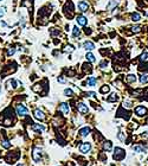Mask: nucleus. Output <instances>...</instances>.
<instances>
[{
    "label": "nucleus",
    "instance_id": "nucleus-17",
    "mask_svg": "<svg viewBox=\"0 0 148 166\" xmlns=\"http://www.w3.org/2000/svg\"><path fill=\"white\" fill-rule=\"evenodd\" d=\"M72 33H74V37H79V36H81V30H79L77 26H74Z\"/></svg>",
    "mask_w": 148,
    "mask_h": 166
},
{
    "label": "nucleus",
    "instance_id": "nucleus-34",
    "mask_svg": "<svg viewBox=\"0 0 148 166\" xmlns=\"http://www.w3.org/2000/svg\"><path fill=\"white\" fill-rule=\"evenodd\" d=\"M96 94L95 93H92V91H90V93H87V96H95Z\"/></svg>",
    "mask_w": 148,
    "mask_h": 166
},
{
    "label": "nucleus",
    "instance_id": "nucleus-28",
    "mask_svg": "<svg viewBox=\"0 0 148 166\" xmlns=\"http://www.w3.org/2000/svg\"><path fill=\"white\" fill-rule=\"evenodd\" d=\"M116 100H117V95L116 94H111V96L108 99V101L109 102H113V101H116Z\"/></svg>",
    "mask_w": 148,
    "mask_h": 166
},
{
    "label": "nucleus",
    "instance_id": "nucleus-33",
    "mask_svg": "<svg viewBox=\"0 0 148 166\" xmlns=\"http://www.w3.org/2000/svg\"><path fill=\"white\" fill-rule=\"evenodd\" d=\"M118 138H120V139H121V140L123 141V140H124V136H123V133H120V134H118Z\"/></svg>",
    "mask_w": 148,
    "mask_h": 166
},
{
    "label": "nucleus",
    "instance_id": "nucleus-21",
    "mask_svg": "<svg viewBox=\"0 0 148 166\" xmlns=\"http://www.w3.org/2000/svg\"><path fill=\"white\" fill-rule=\"evenodd\" d=\"M109 90H110V88H109V86H103L102 88H101V93L102 94H106V93H109Z\"/></svg>",
    "mask_w": 148,
    "mask_h": 166
},
{
    "label": "nucleus",
    "instance_id": "nucleus-32",
    "mask_svg": "<svg viewBox=\"0 0 148 166\" xmlns=\"http://www.w3.org/2000/svg\"><path fill=\"white\" fill-rule=\"evenodd\" d=\"M4 14H5V11H4V8H1V7H0V18H1Z\"/></svg>",
    "mask_w": 148,
    "mask_h": 166
},
{
    "label": "nucleus",
    "instance_id": "nucleus-4",
    "mask_svg": "<svg viewBox=\"0 0 148 166\" xmlns=\"http://www.w3.org/2000/svg\"><path fill=\"white\" fill-rule=\"evenodd\" d=\"M78 10H79L81 12H87L89 10V4L87 1H84V0L79 1V2H78Z\"/></svg>",
    "mask_w": 148,
    "mask_h": 166
},
{
    "label": "nucleus",
    "instance_id": "nucleus-3",
    "mask_svg": "<svg viewBox=\"0 0 148 166\" xmlns=\"http://www.w3.org/2000/svg\"><path fill=\"white\" fill-rule=\"evenodd\" d=\"M123 157H124V151L122 150V148H116L115 150V154H114V159H116V160H121V159H123Z\"/></svg>",
    "mask_w": 148,
    "mask_h": 166
},
{
    "label": "nucleus",
    "instance_id": "nucleus-18",
    "mask_svg": "<svg viewBox=\"0 0 148 166\" xmlns=\"http://www.w3.org/2000/svg\"><path fill=\"white\" fill-rule=\"evenodd\" d=\"M135 81H136V77H135V75L130 74V75H128V76H127V82L132 83V82H135Z\"/></svg>",
    "mask_w": 148,
    "mask_h": 166
},
{
    "label": "nucleus",
    "instance_id": "nucleus-20",
    "mask_svg": "<svg viewBox=\"0 0 148 166\" xmlns=\"http://www.w3.org/2000/svg\"><path fill=\"white\" fill-rule=\"evenodd\" d=\"M140 82H141V83H147V82H148V75H147V74H145V75L140 76Z\"/></svg>",
    "mask_w": 148,
    "mask_h": 166
},
{
    "label": "nucleus",
    "instance_id": "nucleus-14",
    "mask_svg": "<svg viewBox=\"0 0 148 166\" xmlns=\"http://www.w3.org/2000/svg\"><path fill=\"white\" fill-rule=\"evenodd\" d=\"M96 83H97V80H96L95 77H88V86H90V87H95Z\"/></svg>",
    "mask_w": 148,
    "mask_h": 166
},
{
    "label": "nucleus",
    "instance_id": "nucleus-19",
    "mask_svg": "<svg viewBox=\"0 0 148 166\" xmlns=\"http://www.w3.org/2000/svg\"><path fill=\"white\" fill-rule=\"evenodd\" d=\"M133 150L135 151V152H145V148L143 147H141V146H139V145H136V146H133Z\"/></svg>",
    "mask_w": 148,
    "mask_h": 166
},
{
    "label": "nucleus",
    "instance_id": "nucleus-31",
    "mask_svg": "<svg viewBox=\"0 0 148 166\" xmlns=\"http://www.w3.org/2000/svg\"><path fill=\"white\" fill-rule=\"evenodd\" d=\"M147 57H148V54H147V52H145V54H142V55H141L140 59H141V61H146V59H147Z\"/></svg>",
    "mask_w": 148,
    "mask_h": 166
},
{
    "label": "nucleus",
    "instance_id": "nucleus-8",
    "mask_svg": "<svg viewBox=\"0 0 148 166\" xmlns=\"http://www.w3.org/2000/svg\"><path fill=\"white\" fill-rule=\"evenodd\" d=\"M76 20H77V24L81 25V26H85L87 23H88V19H87L85 17H83V16H78Z\"/></svg>",
    "mask_w": 148,
    "mask_h": 166
},
{
    "label": "nucleus",
    "instance_id": "nucleus-36",
    "mask_svg": "<svg viewBox=\"0 0 148 166\" xmlns=\"http://www.w3.org/2000/svg\"><path fill=\"white\" fill-rule=\"evenodd\" d=\"M0 25H1V26H6V23H4V21H1V23H0Z\"/></svg>",
    "mask_w": 148,
    "mask_h": 166
},
{
    "label": "nucleus",
    "instance_id": "nucleus-11",
    "mask_svg": "<svg viewBox=\"0 0 148 166\" xmlns=\"http://www.w3.org/2000/svg\"><path fill=\"white\" fill-rule=\"evenodd\" d=\"M83 46H84V49L87 50V51H91V50H94L95 49V44L92 43V42H84V44H83Z\"/></svg>",
    "mask_w": 148,
    "mask_h": 166
},
{
    "label": "nucleus",
    "instance_id": "nucleus-15",
    "mask_svg": "<svg viewBox=\"0 0 148 166\" xmlns=\"http://www.w3.org/2000/svg\"><path fill=\"white\" fill-rule=\"evenodd\" d=\"M89 133H90V128H89V127H84V128H82V129L79 131L81 136H87Z\"/></svg>",
    "mask_w": 148,
    "mask_h": 166
},
{
    "label": "nucleus",
    "instance_id": "nucleus-6",
    "mask_svg": "<svg viewBox=\"0 0 148 166\" xmlns=\"http://www.w3.org/2000/svg\"><path fill=\"white\" fill-rule=\"evenodd\" d=\"M77 109H78V112L81 114H87L88 113V107L84 103H82V102H78L77 103Z\"/></svg>",
    "mask_w": 148,
    "mask_h": 166
},
{
    "label": "nucleus",
    "instance_id": "nucleus-38",
    "mask_svg": "<svg viewBox=\"0 0 148 166\" xmlns=\"http://www.w3.org/2000/svg\"><path fill=\"white\" fill-rule=\"evenodd\" d=\"M147 16H148V13H147Z\"/></svg>",
    "mask_w": 148,
    "mask_h": 166
},
{
    "label": "nucleus",
    "instance_id": "nucleus-25",
    "mask_svg": "<svg viewBox=\"0 0 148 166\" xmlns=\"http://www.w3.org/2000/svg\"><path fill=\"white\" fill-rule=\"evenodd\" d=\"M132 31L135 33H139L140 31H141V26H139V25H136V26H133L132 27Z\"/></svg>",
    "mask_w": 148,
    "mask_h": 166
},
{
    "label": "nucleus",
    "instance_id": "nucleus-1",
    "mask_svg": "<svg viewBox=\"0 0 148 166\" xmlns=\"http://www.w3.org/2000/svg\"><path fill=\"white\" fill-rule=\"evenodd\" d=\"M17 113H18L20 116H25V115H27L29 110H27V108H26L25 106H23V104H19V106L17 107Z\"/></svg>",
    "mask_w": 148,
    "mask_h": 166
},
{
    "label": "nucleus",
    "instance_id": "nucleus-5",
    "mask_svg": "<svg viewBox=\"0 0 148 166\" xmlns=\"http://www.w3.org/2000/svg\"><path fill=\"white\" fill-rule=\"evenodd\" d=\"M90 150H91V145H90L89 142H83V144L79 146V151H81L82 153H88Z\"/></svg>",
    "mask_w": 148,
    "mask_h": 166
},
{
    "label": "nucleus",
    "instance_id": "nucleus-10",
    "mask_svg": "<svg viewBox=\"0 0 148 166\" xmlns=\"http://www.w3.org/2000/svg\"><path fill=\"white\" fill-rule=\"evenodd\" d=\"M34 118L43 121V120L45 119V115H44V113H43L40 109H36V110H34Z\"/></svg>",
    "mask_w": 148,
    "mask_h": 166
},
{
    "label": "nucleus",
    "instance_id": "nucleus-24",
    "mask_svg": "<svg viewBox=\"0 0 148 166\" xmlns=\"http://www.w3.org/2000/svg\"><path fill=\"white\" fill-rule=\"evenodd\" d=\"M117 5V1L116 0H110V4L108 5V10H111L113 7H115Z\"/></svg>",
    "mask_w": 148,
    "mask_h": 166
},
{
    "label": "nucleus",
    "instance_id": "nucleus-27",
    "mask_svg": "<svg viewBox=\"0 0 148 166\" xmlns=\"http://www.w3.org/2000/svg\"><path fill=\"white\" fill-rule=\"evenodd\" d=\"M100 66H101V69H107V66H108V61H103V62H101V64H100Z\"/></svg>",
    "mask_w": 148,
    "mask_h": 166
},
{
    "label": "nucleus",
    "instance_id": "nucleus-29",
    "mask_svg": "<svg viewBox=\"0 0 148 166\" xmlns=\"http://www.w3.org/2000/svg\"><path fill=\"white\" fill-rule=\"evenodd\" d=\"M14 52H16V49H14V48H10L8 51H7V55H8V56H12Z\"/></svg>",
    "mask_w": 148,
    "mask_h": 166
},
{
    "label": "nucleus",
    "instance_id": "nucleus-12",
    "mask_svg": "<svg viewBox=\"0 0 148 166\" xmlns=\"http://www.w3.org/2000/svg\"><path fill=\"white\" fill-rule=\"evenodd\" d=\"M132 20L133 21H135V23H137V21H140L141 20V16H140V13H133L132 14Z\"/></svg>",
    "mask_w": 148,
    "mask_h": 166
},
{
    "label": "nucleus",
    "instance_id": "nucleus-35",
    "mask_svg": "<svg viewBox=\"0 0 148 166\" xmlns=\"http://www.w3.org/2000/svg\"><path fill=\"white\" fill-rule=\"evenodd\" d=\"M58 82H60V83H64V78H62V77H58Z\"/></svg>",
    "mask_w": 148,
    "mask_h": 166
},
{
    "label": "nucleus",
    "instance_id": "nucleus-26",
    "mask_svg": "<svg viewBox=\"0 0 148 166\" xmlns=\"http://www.w3.org/2000/svg\"><path fill=\"white\" fill-rule=\"evenodd\" d=\"M104 148H106L107 151H111V142H110V141H107V142L104 144Z\"/></svg>",
    "mask_w": 148,
    "mask_h": 166
},
{
    "label": "nucleus",
    "instance_id": "nucleus-9",
    "mask_svg": "<svg viewBox=\"0 0 148 166\" xmlns=\"http://www.w3.org/2000/svg\"><path fill=\"white\" fill-rule=\"evenodd\" d=\"M59 109H60V112H62L64 115H68V114H69V112H70V108H69L68 103H62V104H60V107H59Z\"/></svg>",
    "mask_w": 148,
    "mask_h": 166
},
{
    "label": "nucleus",
    "instance_id": "nucleus-23",
    "mask_svg": "<svg viewBox=\"0 0 148 166\" xmlns=\"http://www.w3.org/2000/svg\"><path fill=\"white\" fill-rule=\"evenodd\" d=\"M1 146H2L4 148H10V147H11V144H10L7 140H2V142H1Z\"/></svg>",
    "mask_w": 148,
    "mask_h": 166
},
{
    "label": "nucleus",
    "instance_id": "nucleus-2",
    "mask_svg": "<svg viewBox=\"0 0 148 166\" xmlns=\"http://www.w3.org/2000/svg\"><path fill=\"white\" fill-rule=\"evenodd\" d=\"M135 113L139 116H143V115H146L148 113V110H147V108H145L143 106H139V107L135 108Z\"/></svg>",
    "mask_w": 148,
    "mask_h": 166
},
{
    "label": "nucleus",
    "instance_id": "nucleus-22",
    "mask_svg": "<svg viewBox=\"0 0 148 166\" xmlns=\"http://www.w3.org/2000/svg\"><path fill=\"white\" fill-rule=\"evenodd\" d=\"M64 94H65V96L71 97V96L74 95V91H72L71 89H65V90H64Z\"/></svg>",
    "mask_w": 148,
    "mask_h": 166
},
{
    "label": "nucleus",
    "instance_id": "nucleus-30",
    "mask_svg": "<svg viewBox=\"0 0 148 166\" xmlns=\"http://www.w3.org/2000/svg\"><path fill=\"white\" fill-rule=\"evenodd\" d=\"M123 107L130 108V107H132V102H130V101H124V102H123Z\"/></svg>",
    "mask_w": 148,
    "mask_h": 166
},
{
    "label": "nucleus",
    "instance_id": "nucleus-37",
    "mask_svg": "<svg viewBox=\"0 0 148 166\" xmlns=\"http://www.w3.org/2000/svg\"><path fill=\"white\" fill-rule=\"evenodd\" d=\"M0 1H2V0H0Z\"/></svg>",
    "mask_w": 148,
    "mask_h": 166
},
{
    "label": "nucleus",
    "instance_id": "nucleus-13",
    "mask_svg": "<svg viewBox=\"0 0 148 166\" xmlns=\"http://www.w3.org/2000/svg\"><path fill=\"white\" fill-rule=\"evenodd\" d=\"M32 129L33 131H45V126H43V125H32Z\"/></svg>",
    "mask_w": 148,
    "mask_h": 166
},
{
    "label": "nucleus",
    "instance_id": "nucleus-7",
    "mask_svg": "<svg viewBox=\"0 0 148 166\" xmlns=\"http://www.w3.org/2000/svg\"><path fill=\"white\" fill-rule=\"evenodd\" d=\"M40 158H42V150L40 148H34V151H33V159L36 161H39Z\"/></svg>",
    "mask_w": 148,
    "mask_h": 166
},
{
    "label": "nucleus",
    "instance_id": "nucleus-16",
    "mask_svg": "<svg viewBox=\"0 0 148 166\" xmlns=\"http://www.w3.org/2000/svg\"><path fill=\"white\" fill-rule=\"evenodd\" d=\"M85 57H87V59H88L89 62H91V63H94V62H96V58H95V56H94V55H92L91 52H88Z\"/></svg>",
    "mask_w": 148,
    "mask_h": 166
}]
</instances>
